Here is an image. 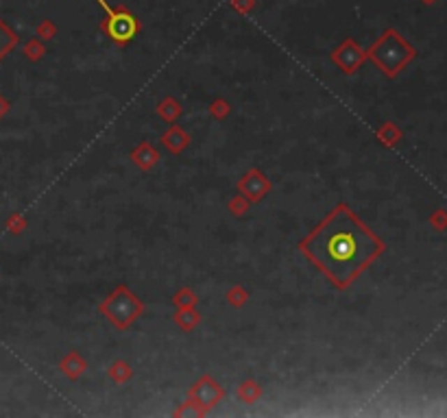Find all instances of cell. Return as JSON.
<instances>
[{
    "mask_svg": "<svg viewBox=\"0 0 447 418\" xmlns=\"http://www.w3.org/2000/svg\"><path fill=\"white\" fill-rule=\"evenodd\" d=\"M301 253L336 288H349L353 279L380 255L384 244L375 238L347 205H338L310 235L301 240Z\"/></svg>",
    "mask_w": 447,
    "mask_h": 418,
    "instance_id": "obj_1",
    "label": "cell"
},
{
    "mask_svg": "<svg viewBox=\"0 0 447 418\" xmlns=\"http://www.w3.org/2000/svg\"><path fill=\"white\" fill-rule=\"evenodd\" d=\"M369 54L388 77H393L410 57H413V50L408 48V44L397 33L388 31V33H384V38L369 50Z\"/></svg>",
    "mask_w": 447,
    "mask_h": 418,
    "instance_id": "obj_2",
    "label": "cell"
},
{
    "mask_svg": "<svg viewBox=\"0 0 447 418\" xmlns=\"http://www.w3.org/2000/svg\"><path fill=\"white\" fill-rule=\"evenodd\" d=\"M101 312L116 327L124 329V327H129L142 314V303L129 292L127 288L120 285L116 292L112 297H107V301L101 305Z\"/></svg>",
    "mask_w": 447,
    "mask_h": 418,
    "instance_id": "obj_3",
    "label": "cell"
},
{
    "mask_svg": "<svg viewBox=\"0 0 447 418\" xmlns=\"http://www.w3.org/2000/svg\"><path fill=\"white\" fill-rule=\"evenodd\" d=\"M98 5L105 9L107 13V20H105V31L110 33V38L114 42H129L133 35L138 33V20L127 13V11H114L110 5L105 3V0H98Z\"/></svg>",
    "mask_w": 447,
    "mask_h": 418,
    "instance_id": "obj_4",
    "label": "cell"
},
{
    "mask_svg": "<svg viewBox=\"0 0 447 418\" xmlns=\"http://www.w3.org/2000/svg\"><path fill=\"white\" fill-rule=\"evenodd\" d=\"M223 396V392H221V388L214 384V381L210 379V377H205V379H201L199 384L194 386V390H192V401L196 403V405H201V410L199 412H203V410H207V408H212V405H217V401Z\"/></svg>",
    "mask_w": 447,
    "mask_h": 418,
    "instance_id": "obj_5",
    "label": "cell"
},
{
    "mask_svg": "<svg viewBox=\"0 0 447 418\" xmlns=\"http://www.w3.org/2000/svg\"><path fill=\"white\" fill-rule=\"evenodd\" d=\"M362 59H365V52L358 50L353 46V42H345L341 48L334 52V61L341 66L347 72V75H351V72L362 64Z\"/></svg>",
    "mask_w": 447,
    "mask_h": 418,
    "instance_id": "obj_6",
    "label": "cell"
},
{
    "mask_svg": "<svg viewBox=\"0 0 447 418\" xmlns=\"http://www.w3.org/2000/svg\"><path fill=\"white\" fill-rule=\"evenodd\" d=\"M268 190V181L262 177V172H249L242 181H240V192L247 194L249 198H254V201H258V198H262Z\"/></svg>",
    "mask_w": 447,
    "mask_h": 418,
    "instance_id": "obj_7",
    "label": "cell"
},
{
    "mask_svg": "<svg viewBox=\"0 0 447 418\" xmlns=\"http://www.w3.org/2000/svg\"><path fill=\"white\" fill-rule=\"evenodd\" d=\"M133 161L138 163L140 168H149V166H153V163L157 161V151L151 147V144H140V149H135L133 151Z\"/></svg>",
    "mask_w": 447,
    "mask_h": 418,
    "instance_id": "obj_8",
    "label": "cell"
},
{
    "mask_svg": "<svg viewBox=\"0 0 447 418\" xmlns=\"http://www.w3.org/2000/svg\"><path fill=\"white\" fill-rule=\"evenodd\" d=\"M188 144V135L179 129V126H173V129L164 135V147H168L170 151L179 153Z\"/></svg>",
    "mask_w": 447,
    "mask_h": 418,
    "instance_id": "obj_9",
    "label": "cell"
},
{
    "mask_svg": "<svg viewBox=\"0 0 447 418\" xmlns=\"http://www.w3.org/2000/svg\"><path fill=\"white\" fill-rule=\"evenodd\" d=\"M17 44V35L0 20V59H5V54Z\"/></svg>",
    "mask_w": 447,
    "mask_h": 418,
    "instance_id": "obj_10",
    "label": "cell"
},
{
    "mask_svg": "<svg viewBox=\"0 0 447 418\" xmlns=\"http://www.w3.org/2000/svg\"><path fill=\"white\" fill-rule=\"evenodd\" d=\"M83 368H85V364L79 359V355L77 353H70L64 361H61V371L68 375V377H79V373H83Z\"/></svg>",
    "mask_w": 447,
    "mask_h": 418,
    "instance_id": "obj_11",
    "label": "cell"
},
{
    "mask_svg": "<svg viewBox=\"0 0 447 418\" xmlns=\"http://www.w3.org/2000/svg\"><path fill=\"white\" fill-rule=\"evenodd\" d=\"M258 394H260V388H258L256 384H251V381H247V384H244V386H240V390H238V396H240V398H244L247 403H251Z\"/></svg>",
    "mask_w": 447,
    "mask_h": 418,
    "instance_id": "obj_12",
    "label": "cell"
},
{
    "mask_svg": "<svg viewBox=\"0 0 447 418\" xmlns=\"http://www.w3.org/2000/svg\"><path fill=\"white\" fill-rule=\"evenodd\" d=\"M159 114H162L166 120H173L177 114H179V105L170 98V100H164L162 103V107H159Z\"/></svg>",
    "mask_w": 447,
    "mask_h": 418,
    "instance_id": "obj_13",
    "label": "cell"
},
{
    "mask_svg": "<svg viewBox=\"0 0 447 418\" xmlns=\"http://www.w3.org/2000/svg\"><path fill=\"white\" fill-rule=\"evenodd\" d=\"M127 377H129L127 364H124V361H116V364L112 366V379H114V381H124Z\"/></svg>",
    "mask_w": 447,
    "mask_h": 418,
    "instance_id": "obj_14",
    "label": "cell"
},
{
    "mask_svg": "<svg viewBox=\"0 0 447 418\" xmlns=\"http://www.w3.org/2000/svg\"><path fill=\"white\" fill-rule=\"evenodd\" d=\"M7 109H9V103H7L3 96H0V118H3V116L7 114Z\"/></svg>",
    "mask_w": 447,
    "mask_h": 418,
    "instance_id": "obj_15",
    "label": "cell"
}]
</instances>
